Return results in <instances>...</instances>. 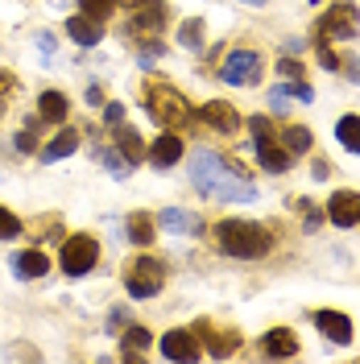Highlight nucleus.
<instances>
[{
  "mask_svg": "<svg viewBox=\"0 0 360 364\" xmlns=\"http://www.w3.org/2000/svg\"><path fill=\"white\" fill-rule=\"evenodd\" d=\"M145 348H149V331H145V327H129V331H125V360L141 356Z\"/></svg>",
  "mask_w": 360,
  "mask_h": 364,
  "instance_id": "a878e982",
  "label": "nucleus"
},
{
  "mask_svg": "<svg viewBox=\"0 0 360 364\" xmlns=\"http://www.w3.org/2000/svg\"><path fill=\"white\" fill-rule=\"evenodd\" d=\"M294 50H298V54H302V50H307V42H302V38H298V42H294V38H290V42H286V54H294Z\"/></svg>",
  "mask_w": 360,
  "mask_h": 364,
  "instance_id": "58836bf2",
  "label": "nucleus"
},
{
  "mask_svg": "<svg viewBox=\"0 0 360 364\" xmlns=\"http://www.w3.org/2000/svg\"><path fill=\"white\" fill-rule=\"evenodd\" d=\"M216 245L228 257L253 261V257H265L273 249V236L261 224H253V220H220L216 224Z\"/></svg>",
  "mask_w": 360,
  "mask_h": 364,
  "instance_id": "f03ea898",
  "label": "nucleus"
},
{
  "mask_svg": "<svg viewBox=\"0 0 360 364\" xmlns=\"http://www.w3.org/2000/svg\"><path fill=\"white\" fill-rule=\"evenodd\" d=\"M67 33L79 46H95L100 38H104V21H95V17H83V13H79V17H70L67 21Z\"/></svg>",
  "mask_w": 360,
  "mask_h": 364,
  "instance_id": "6ab92c4d",
  "label": "nucleus"
},
{
  "mask_svg": "<svg viewBox=\"0 0 360 364\" xmlns=\"http://www.w3.org/2000/svg\"><path fill=\"white\" fill-rule=\"evenodd\" d=\"M245 4H265V0H245Z\"/></svg>",
  "mask_w": 360,
  "mask_h": 364,
  "instance_id": "79ce46f5",
  "label": "nucleus"
},
{
  "mask_svg": "<svg viewBox=\"0 0 360 364\" xmlns=\"http://www.w3.org/2000/svg\"><path fill=\"white\" fill-rule=\"evenodd\" d=\"M336 136H339V145L348 149V154H360V116H339V124H336Z\"/></svg>",
  "mask_w": 360,
  "mask_h": 364,
  "instance_id": "4be33fe9",
  "label": "nucleus"
},
{
  "mask_svg": "<svg viewBox=\"0 0 360 364\" xmlns=\"http://www.w3.org/2000/svg\"><path fill=\"white\" fill-rule=\"evenodd\" d=\"M199 120H203V124H211L216 133H236V129L245 124L240 112H236L232 104H224V100H207V104L199 108Z\"/></svg>",
  "mask_w": 360,
  "mask_h": 364,
  "instance_id": "9b49d317",
  "label": "nucleus"
},
{
  "mask_svg": "<svg viewBox=\"0 0 360 364\" xmlns=\"http://www.w3.org/2000/svg\"><path fill=\"white\" fill-rule=\"evenodd\" d=\"M75 149H79V133H75V129H63V133H54V141L42 149V158L58 161V158H67V154H75Z\"/></svg>",
  "mask_w": 360,
  "mask_h": 364,
  "instance_id": "412c9836",
  "label": "nucleus"
},
{
  "mask_svg": "<svg viewBox=\"0 0 360 364\" xmlns=\"http://www.w3.org/2000/svg\"><path fill=\"white\" fill-rule=\"evenodd\" d=\"M315 327L327 336L332 343H352V318L348 315H339V311H315Z\"/></svg>",
  "mask_w": 360,
  "mask_h": 364,
  "instance_id": "ddd939ff",
  "label": "nucleus"
},
{
  "mask_svg": "<svg viewBox=\"0 0 360 364\" xmlns=\"http://www.w3.org/2000/svg\"><path fill=\"white\" fill-rule=\"evenodd\" d=\"M162 25H166V4L145 0V4H137V13L129 17V33H133V38H154Z\"/></svg>",
  "mask_w": 360,
  "mask_h": 364,
  "instance_id": "1a4fd4ad",
  "label": "nucleus"
},
{
  "mask_svg": "<svg viewBox=\"0 0 360 364\" xmlns=\"http://www.w3.org/2000/svg\"><path fill=\"white\" fill-rule=\"evenodd\" d=\"M356 25H360V13L352 0H336L323 17L315 21V46H327V42H352L356 38Z\"/></svg>",
  "mask_w": 360,
  "mask_h": 364,
  "instance_id": "39448f33",
  "label": "nucleus"
},
{
  "mask_svg": "<svg viewBox=\"0 0 360 364\" xmlns=\"http://www.w3.org/2000/svg\"><path fill=\"white\" fill-rule=\"evenodd\" d=\"M116 149H120V158L129 161V166H137V161L145 158V141H141V133H137V129H129L125 120L116 124Z\"/></svg>",
  "mask_w": 360,
  "mask_h": 364,
  "instance_id": "f3484780",
  "label": "nucleus"
},
{
  "mask_svg": "<svg viewBox=\"0 0 360 364\" xmlns=\"http://www.w3.org/2000/svg\"><path fill=\"white\" fill-rule=\"evenodd\" d=\"M319 63H323L327 70H339V54L332 50V46H319Z\"/></svg>",
  "mask_w": 360,
  "mask_h": 364,
  "instance_id": "2f4dec72",
  "label": "nucleus"
},
{
  "mask_svg": "<svg viewBox=\"0 0 360 364\" xmlns=\"http://www.w3.org/2000/svg\"><path fill=\"white\" fill-rule=\"evenodd\" d=\"M0 83H13V79H0ZM0 116H4V104H0Z\"/></svg>",
  "mask_w": 360,
  "mask_h": 364,
  "instance_id": "a19ab883",
  "label": "nucleus"
},
{
  "mask_svg": "<svg viewBox=\"0 0 360 364\" xmlns=\"http://www.w3.org/2000/svg\"><path fill=\"white\" fill-rule=\"evenodd\" d=\"M67 95L63 91H42V100H38V112L42 120H67Z\"/></svg>",
  "mask_w": 360,
  "mask_h": 364,
  "instance_id": "5701e85b",
  "label": "nucleus"
},
{
  "mask_svg": "<svg viewBox=\"0 0 360 364\" xmlns=\"http://www.w3.org/2000/svg\"><path fill=\"white\" fill-rule=\"evenodd\" d=\"M100 161L108 166V174H112V178H125V174H129V161L120 158V149H104V154H100Z\"/></svg>",
  "mask_w": 360,
  "mask_h": 364,
  "instance_id": "c85d7f7f",
  "label": "nucleus"
},
{
  "mask_svg": "<svg viewBox=\"0 0 360 364\" xmlns=\"http://www.w3.org/2000/svg\"><path fill=\"white\" fill-rule=\"evenodd\" d=\"M95 261H100V245H95V236H67V245L58 252V265L67 277H83V273L95 269Z\"/></svg>",
  "mask_w": 360,
  "mask_h": 364,
  "instance_id": "6e6552de",
  "label": "nucleus"
},
{
  "mask_svg": "<svg viewBox=\"0 0 360 364\" xmlns=\"http://www.w3.org/2000/svg\"><path fill=\"white\" fill-rule=\"evenodd\" d=\"M13 145H17L21 154H29V149H33V136H29V133H17V141H13Z\"/></svg>",
  "mask_w": 360,
  "mask_h": 364,
  "instance_id": "e433bc0d",
  "label": "nucleus"
},
{
  "mask_svg": "<svg viewBox=\"0 0 360 364\" xmlns=\"http://www.w3.org/2000/svg\"><path fill=\"white\" fill-rule=\"evenodd\" d=\"M38 46H42L46 54H54V33H38Z\"/></svg>",
  "mask_w": 360,
  "mask_h": 364,
  "instance_id": "4c0bfd02",
  "label": "nucleus"
},
{
  "mask_svg": "<svg viewBox=\"0 0 360 364\" xmlns=\"http://www.w3.org/2000/svg\"><path fill=\"white\" fill-rule=\"evenodd\" d=\"M79 9H83V17H95V21H104L108 13L116 9V0H79Z\"/></svg>",
  "mask_w": 360,
  "mask_h": 364,
  "instance_id": "cd10ccee",
  "label": "nucleus"
},
{
  "mask_svg": "<svg viewBox=\"0 0 360 364\" xmlns=\"http://www.w3.org/2000/svg\"><path fill=\"white\" fill-rule=\"evenodd\" d=\"M261 352H265V356H277V360H286V356L298 352V336H294L290 327H273V331H265V340H261Z\"/></svg>",
  "mask_w": 360,
  "mask_h": 364,
  "instance_id": "dca6fc26",
  "label": "nucleus"
},
{
  "mask_svg": "<svg viewBox=\"0 0 360 364\" xmlns=\"http://www.w3.org/2000/svg\"><path fill=\"white\" fill-rule=\"evenodd\" d=\"M290 100H294L290 87H270V104L277 108V112H286V108H290Z\"/></svg>",
  "mask_w": 360,
  "mask_h": 364,
  "instance_id": "7c9ffc66",
  "label": "nucleus"
},
{
  "mask_svg": "<svg viewBox=\"0 0 360 364\" xmlns=\"http://www.w3.org/2000/svg\"><path fill=\"white\" fill-rule=\"evenodd\" d=\"M162 50H166V46H162V42H145V46H141V63H145V67H149V63H154V58H158Z\"/></svg>",
  "mask_w": 360,
  "mask_h": 364,
  "instance_id": "473e14b6",
  "label": "nucleus"
},
{
  "mask_svg": "<svg viewBox=\"0 0 360 364\" xmlns=\"http://www.w3.org/2000/svg\"><path fill=\"white\" fill-rule=\"evenodd\" d=\"M129 240H137V245H154V220H149L145 211L129 215Z\"/></svg>",
  "mask_w": 360,
  "mask_h": 364,
  "instance_id": "393cba45",
  "label": "nucleus"
},
{
  "mask_svg": "<svg viewBox=\"0 0 360 364\" xmlns=\"http://www.w3.org/2000/svg\"><path fill=\"white\" fill-rule=\"evenodd\" d=\"M116 4H145V0H116Z\"/></svg>",
  "mask_w": 360,
  "mask_h": 364,
  "instance_id": "ea45409f",
  "label": "nucleus"
},
{
  "mask_svg": "<svg viewBox=\"0 0 360 364\" xmlns=\"http://www.w3.org/2000/svg\"><path fill=\"white\" fill-rule=\"evenodd\" d=\"M339 67H348V79L360 83V58H348V63H339Z\"/></svg>",
  "mask_w": 360,
  "mask_h": 364,
  "instance_id": "c9c22d12",
  "label": "nucleus"
},
{
  "mask_svg": "<svg viewBox=\"0 0 360 364\" xmlns=\"http://www.w3.org/2000/svg\"><path fill=\"white\" fill-rule=\"evenodd\" d=\"M191 182L199 186V195H207V199H228V203H253V195H257L253 182L245 178V170L240 166H228L211 149H199L191 158Z\"/></svg>",
  "mask_w": 360,
  "mask_h": 364,
  "instance_id": "f257e3e1",
  "label": "nucleus"
},
{
  "mask_svg": "<svg viewBox=\"0 0 360 364\" xmlns=\"http://www.w3.org/2000/svg\"><path fill=\"white\" fill-rule=\"evenodd\" d=\"M179 42L186 46V50H199L203 46V21H182L179 25Z\"/></svg>",
  "mask_w": 360,
  "mask_h": 364,
  "instance_id": "bb28decb",
  "label": "nucleus"
},
{
  "mask_svg": "<svg viewBox=\"0 0 360 364\" xmlns=\"http://www.w3.org/2000/svg\"><path fill=\"white\" fill-rule=\"evenodd\" d=\"M282 75H286V79H298V75H302V67H298V63H294V58H282Z\"/></svg>",
  "mask_w": 360,
  "mask_h": 364,
  "instance_id": "f704fd0d",
  "label": "nucleus"
},
{
  "mask_svg": "<svg viewBox=\"0 0 360 364\" xmlns=\"http://www.w3.org/2000/svg\"><path fill=\"white\" fill-rule=\"evenodd\" d=\"M162 356L166 360H199V336L195 331H182V327L166 331L162 336Z\"/></svg>",
  "mask_w": 360,
  "mask_h": 364,
  "instance_id": "9d476101",
  "label": "nucleus"
},
{
  "mask_svg": "<svg viewBox=\"0 0 360 364\" xmlns=\"http://www.w3.org/2000/svg\"><path fill=\"white\" fill-rule=\"evenodd\" d=\"M104 120H108V124H120V120H125V108H120V104H108V108H104Z\"/></svg>",
  "mask_w": 360,
  "mask_h": 364,
  "instance_id": "72a5a7b5",
  "label": "nucleus"
},
{
  "mask_svg": "<svg viewBox=\"0 0 360 364\" xmlns=\"http://www.w3.org/2000/svg\"><path fill=\"white\" fill-rule=\"evenodd\" d=\"M145 108H149V116L158 120L162 129H182V124H191V120H195L191 104H186L170 83H158V79H149V83H145Z\"/></svg>",
  "mask_w": 360,
  "mask_h": 364,
  "instance_id": "7ed1b4c3",
  "label": "nucleus"
},
{
  "mask_svg": "<svg viewBox=\"0 0 360 364\" xmlns=\"http://www.w3.org/2000/svg\"><path fill=\"white\" fill-rule=\"evenodd\" d=\"M248 133H253V149H257V158L261 166L270 170V174H286L290 170V149L282 145V136L273 133V124L265 116H248Z\"/></svg>",
  "mask_w": 360,
  "mask_h": 364,
  "instance_id": "20e7f679",
  "label": "nucleus"
},
{
  "mask_svg": "<svg viewBox=\"0 0 360 364\" xmlns=\"http://www.w3.org/2000/svg\"><path fill=\"white\" fill-rule=\"evenodd\" d=\"M282 145H286L290 154H311V129H302V124L282 129Z\"/></svg>",
  "mask_w": 360,
  "mask_h": 364,
  "instance_id": "b1692460",
  "label": "nucleus"
},
{
  "mask_svg": "<svg viewBox=\"0 0 360 364\" xmlns=\"http://www.w3.org/2000/svg\"><path fill=\"white\" fill-rule=\"evenodd\" d=\"M13 269H17V277H42L46 269H50V261H46V252L42 249H29V252H17L13 257Z\"/></svg>",
  "mask_w": 360,
  "mask_h": 364,
  "instance_id": "aec40b11",
  "label": "nucleus"
},
{
  "mask_svg": "<svg viewBox=\"0 0 360 364\" xmlns=\"http://www.w3.org/2000/svg\"><path fill=\"white\" fill-rule=\"evenodd\" d=\"M261 70H265V58L257 50H232L220 63V79L232 87H253V83H261Z\"/></svg>",
  "mask_w": 360,
  "mask_h": 364,
  "instance_id": "423d86ee",
  "label": "nucleus"
},
{
  "mask_svg": "<svg viewBox=\"0 0 360 364\" xmlns=\"http://www.w3.org/2000/svg\"><path fill=\"white\" fill-rule=\"evenodd\" d=\"M166 282V265L154 261V257H137L133 265L125 269V290L133 298H154Z\"/></svg>",
  "mask_w": 360,
  "mask_h": 364,
  "instance_id": "0eeeda50",
  "label": "nucleus"
},
{
  "mask_svg": "<svg viewBox=\"0 0 360 364\" xmlns=\"http://www.w3.org/2000/svg\"><path fill=\"white\" fill-rule=\"evenodd\" d=\"M327 220H332L336 228L360 224V195L356 191H336V195L327 199Z\"/></svg>",
  "mask_w": 360,
  "mask_h": 364,
  "instance_id": "f8f14e48",
  "label": "nucleus"
},
{
  "mask_svg": "<svg viewBox=\"0 0 360 364\" xmlns=\"http://www.w3.org/2000/svg\"><path fill=\"white\" fill-rule=\"evenodd\" d=\"M179 158H182V136H174V129H166V133L149 145V161H154L158 170H166V166H174Z\"/></svg>",
  "mask_w": 360,
  "mask_h": 364,
  "instance_id": "2eb2a0df",
  "label": "nucleus"
},
{
  "mask_svg": "<svg viewBox=\"0 0 360 364\" xmlns=\"http://www.w3.org/2000/svg\"><path fill=\"white\" fill-rule=\"evenodd\" d=\"M195 336H203L207 352H211V356H220V360H224L228 352H236V348H240V336H236V331H216L211 323H199V327H195Z\"/></svg>",
  "mask_w": 360,
  "mask_h": 364,
  "instance_id": "4468645a",
  "label": "nucleus"
},
{
  "mask_svg": "<svg viewBox=\"0 0 360 364\" xmlns=\"http://www.w3.org/2000/svg\"><path fill=\"white\" fill-rule=\"evenodd\" d=\"M158 224L166 228V232H186V236H199V232H203V220H199V215L179 211V207H166V211L158 215Z\"/></svg>",
  "mask_w": 360,
  "mask_h": 364,
  "instance_id": "a211bd4d",
  "label": "nucleus"
},
{
  "mask_svg": "<svg viewBox=\"0 0 360 364\" xmlns=\"http://www.w3.org/2000/svg\"><path fill=\"white\" fill-rule=\"evenodd\" d=\"M9 236H21V220L0 207V240H9Z\"/></svg>",
  "mask_w": 360,
  "mask_h": 364,
  "instance_id": "c756f323",
  "label": "nucleus"
}]
</instances>
